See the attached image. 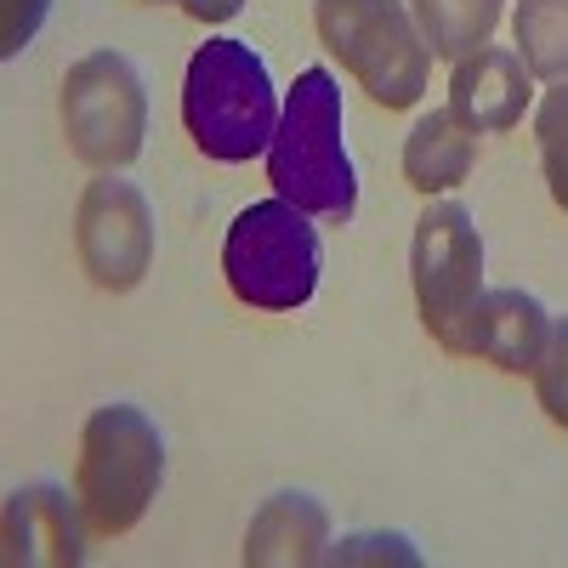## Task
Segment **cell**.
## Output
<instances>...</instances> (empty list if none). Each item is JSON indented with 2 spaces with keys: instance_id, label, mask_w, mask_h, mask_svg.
<instances>
[{
  "instance_id": "obj_1",
  "label": "cell",
  "mask_w": 568,
  "mask_h": 568,
  "mask_svg": "<svg viewBox=\"0 0 568 568\" xmlns=\"http://www.w3.org/2000/svg\"><path fill=\"white\" fill-rule=\"evenodd\" d=\"M267 182L278 200L302 205L324 222H353L358 211V171L347 154V114L342 85L329 69H302L284 98L278 131L267 142Z\"/></svg>"
},
{
  "instance_id": "obj_2",
  "label": "cell",
  "mask_w": 568,
  "mask_h": 568,
  "mask_svg": "<svg viewBox=\"0 0 568 568\" xmlns=\"http://www.w3.org/2000/svg\"><path fill=\"white\" fill-rule=\"evenodd\" d=\"M278 91L267 74V58L251 40H205L187 58V80H182V125L194 136V149L216 165H245L256 154H267V142L278 131Z\"/></svg>"
},
{
  "instance_id": "obj_3",
  "label": "cell",
  "mask_w": 568,
  "mask_h": 568,
  "mask_svg": "<svg viewBox=\"0 0 568 568\" xmlns=\"http://www.w3.org/2000/svg\"><path fill=\"white\" fill-rule=\"evenodd\" d=\"M313 29L324 52L336 58L382 109H415L433 69L415 12L404 0H313Z\"/></svg>"
},
{
  "instance_id": "obj_4",
  "label": "cell",
  "mask_w": 568,
  "mask_h": 568,
  "mask_svg": "<svg viewBox=\"0 0 568 568\" xmlns=\"http://www.w3.org/2000/svg\"><path fill=\"white\" fill-rule=\"evenodd\" d=\"M318 273H324V245L302 205L273 194L233 216L222 240V278L245 307L296 313L313 302Z\"/></svg>"
},
{
  "instance_id": "obj_5",
  "label": "cell",
  "mask_w": 568,
  "mask_h": 568,
  "mask_svg": "<svg viewBox=\"0 0 568 568\" xmlns=\"http://www.w3.org/2000/svg\"><path fill=\"white\" fill-rule=\"evenodd\" d=\"M165 478V438L136 404H103L91 409L80 433V471L74 495L98 535H125L142 524Z\"/></svg>"
},
{
  "instance_id": "obj_6",
  "label": "cell",
  "mask_w": 568,
  "mask_h": 568,
  "mask_svg": "<svg viewBox=\"0 0 568 568\" xmlns=\"http://www.w3.org/2000/svg\"><path fill=\"white\" fill-rule=\"evenodd\" d=\"M63 131L91 171H125L149 142V85L125 52H85L63 74Z\"/></svg>"
},
{
  "instance_id": "obj_7",
  "label": "cell",
  "mask_w": 568,
  "mask_h": 568,
  "mask_svg": "<svg viewBox=\"0 0 568 568\" xmlns=\"http://www.w3.org/2000/svg\"><path fill=\"white\" fill-rule=\"evenodd\" d=\"M409 284H415V307H420L426 336L444 347L455 318L484 291V240H478V222H471L466 205L433 200L415 216Z\"/></svg>"
},
{
  "instance_id": "obj_8",
  "label": "cell",
  "mask_w": 568,
  "mask_h": 568,
  "mask_svg": "<svg viewBox=\"0 0 568 568\" xmlns=\"http://www.w3.org/2000/svg\"><path fill=\"white\" fill-rule=\"evenodd\" d=\"M74 256L98 291H136L154 267V205L136 182L120 171H103L85 182L80 211H74Z\"/></svg>"
},
{
  "instance_id": "obj_9",
  "label": "cell",
  "mask_w": 568,
  "mask_h": 568,
  "mask_svg": "<svg viewBox=\"0 0 568 568\" xmlns=\"http://www.w3.org/2000/svg\"><path fill=\"white\" fill-rule=\"evenodd\" d=\"M546 336H551V313L529 291H478V302L455 318L444 353L484 358L506 375H535Z\"/></svg>"
},
{
  "instance_id": "obj_10",
  "label": "cell",
  "mask_w": 568,
  "mask_h": 568,
  "mask_svg": "<svg viewBox=\"0 0 568 568\" xmlns=\"http://www.w3.org/2000/svg\"><path fill=\"white\" fill-rule=\"evenodd\" d=\"M85 535H98V529H91L80 495H69L58 484H23L7 495L0 540H7L12 568H80Z\"/></svg>"
},
{
  "instance_id": "obj_11",
  "label": "cell",
  "mask_w": 568,
  "mask_h": 568,
  "mask_svg": "<svg viewBox=\"0 0 568 568\" xmlns=\"http://www.w3.org/2000/svg\"><path fill=\"white\" fill-rule=\"evenodd\" d=\"M535 98V74L517 58V45H478L449 74V114L471 136H500L524 120Z\"/></svg>"
},
{
  "instance_id": "obj_12",
  "label": "cell",
  "mask_w": 568,
  "mask_h": 568,
  "mask_svg": "<svg viewBox=\"0 0 568 568\" xmlns=\"http://www.w3.org/2000/svg\"><path fill=\"white\" fill-rule=\"evenodd\" d=\"M329 551V511L318 495L278 489L262 500V511L245 529V562L251 568H313Z\"/></svg>"
},
{
  "instance_id": "obj_13",
  "label": "cell",
  "mask_w": 568,
  "mask_h": 568,
  "mask_svg": "<svg viewBox=\"0 0 568 568\" xmlns=\"http://www.w3.org/2000/svg\"><path fill=\"white\" fill-rule=\"evenodd\" d=\"M471 154H478V136H471L449 109L420 114L415 131L404 136V182L415 194L438 200L449 187H460L471 176Z\"/></svg>"
},
{
  "instance_id": "obj_14",
  "label": "cell",
  "mask_w": 568,
  "mask_h": 568,
  "mask_svg": "<svg viewBox=\"0 0 568 568\" xmlns=\"http://www.w3.org/2000/svg\"><path fill=\"white\" fill-rule=\"evenodd\" d=\"M500 7L506 0H409V12L433 45V58H449L460 63L466 52H478L489 45L495 23H500Z\"/></svg>"
},
{
  "instance_id": "obj_15",
  "label": "cell",
  "mask_w": 568,
  "mask_h": 568,
  "mask_svg": "<svg viewBox=\"0 0 568 568\" xmlns=\"http://www.w3.org/2000/svg\"><path fill=\"white\" fill-rule=\"evenodd\" d=\"M511 40L529 74L568 80V0H517Z\"/></svg>"
},
{
  "instance_id": "obj_16",
  "label": "cell",
  "mask_w": 568,
  "mask_h": 568,
  "mask_svg": "<svg viewBox=\"0 0 568 568\" xmlns=\"http://www.w3.org/2000/svg\"><path fill=\"white\" fill-rule=\"evenodd\" d=\"M535 136H540V165H546V187L557 211H568V80H551V91L540 98L535 114Z\"/></svg>"
},
{
  "instance_id": "obj_17",
  "label": "cell",
  "mask_w": 568,
  "mask_h": 568,
  "mask_svg": "<svg viewBox=\"0 0 568 568\" xmlns=\"http://www.w3.org/2000/svg\"><path fill=\"white\" fill-rule=\"evenodd\" d=\"M535 393H540V409L557 426H568V318H551L546 353L535 364Z\"/></svg>"
},
{
  "instance_id": "obj_18",
  "label": "cell",
  "mask_w": 568,
  "mask_h": 568,
  "mask_svg": "<svg viewBox=\"0 0 568 568\" xmlns=\"http://www.w3.org/2000/svg\"><path fill=\"white\" fill-rule=\"evenodd\" d=\"M329 568H353V562H398V568H415L420 551L409 546V535H387V529H364V535H347L342 546L324 551Z\"/></svg>"
},
{
  "instance_id": "obj_19",
  "label": "cell",
  "mask_w": 568,
  "mask_h": 568,
  "mask_svg": "<svg viewBox=\"0 0 568 568\" xmlns=\"http://www.w3.org/2000/svg\"><path fill=\"white\" fill-rule=\"evenodd\" d=\"M45 12H52V0H0V58H18L40 34Z\"/></svg>"
},
{
  "instance_id": "obj_20",
  "label": "cell",
  "mask_w": 568,
  "mask_h": 568,
  "mask_svg": "<svg viewBox=\"0 0 568 568\" xmlns=\"http://www.w3.org/2000/svg\"><path fill=\"white\" fill-rule=\"evenodd\" d=\"M176 7L194 18V23H227V18L245 12V0H176Z\"/></svg>"
}]
</instances>
